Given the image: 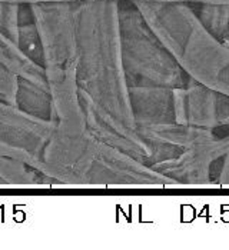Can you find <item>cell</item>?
Listing matches in <instances>:
<instances>
[{
  "instance_id": "obj_1",
  "label": "cell",
  "mask_w": 229,
  "mask_h": 250,
  "mask_svg": "<svg viewBox=\"0 0 229 250\" xmlns=\"http://www.w3.org/2000/svg\"><path fill=\"white\" fill-rule=\"evenodd\" d=\"M73 16L79 90L120 126L137 132L122 60L119 0L76 1Z\"/></svg>"
},
{
  "instance_id": "obj_2",
  "label": "cell",
  "mask_w": 229,
  "mask_h": 250,
  "mask_svg": "<svg viewBox=\"0 0 229 250\" xmlns=\"http://www.w3.org/2000/svg\"><path fill=\"white\" fill-rule=\"evenodd\" d=\"M30 9L42 42L43 67L56 125L85 129L86 123L77 84L79 55L73 3H36L30 4Z\"/></svg>"
},
{
  "instance_id": "obj_3",
  "label": "cell",
  "mask_w": 229,
  "mask_h": 250,
  "mask_svg": "<svg viewBox=\"0 0 229 250\" xmlns=\"http://www.w3.org/2000/svg\"><path fill=\"white\" fill-rule=\"evenodd\" d=\"M53 177L59 185L72 186H178L134 156L99 142L89 130L60 143Z\"/></svg>"
},
{
  "instance_id": "obj_4",
  "label": "cell",
  "mask_w": 229,
  "mask_h": 250,
  "mask_svg": "<svg viewBox=\"0 0 229 250\" xmlns=\"http://www.w3.org/2000/svg\"><path fill=\"white\" fill-rule=\"evenodd\" d=\"M155 33L189 79L229 96V49L201 24L193 7L179 4L165 12Z\"/></svg>"
},
{
  "instance_id": "obj_5",
  "label": "cell",
  "mask_w": 229,
  "mask_h": 250,
  "mask_svg": "<svg viewBox=\"0 0 229 250\" xmlns=\"http://www.w3.org/2000/svg\"><path fill=\"white\" fill-rule=\"evenodd\" d=\"M122 60L131 86L182 87L189 77L131 0H119Z\"/></svg>"
},
{
  "instance_id": "obj_6",
  "label": "cell",
  "mask_w": 229,
  "mask_h": 250,
  "mask_svg": "<svg viewBox=\"0 0 229 250\" xmlns=\"http://www.w3.org/2000/svg\"><path fill=\"white\" fill-rule=\"evenodd\" d=\"M229 152V135L218 137L213 132L192 143L182 152L166 160L158 162L151 167L171 177L176 185L206 186L212 183L210 169L218 159Z\"/></svg>"
},
{
  "instance_id": "obj_7",
  "label": "cell",
  "mask_w": 229,
  "mask_h": 250,
  "mask_svg": "<svg viewBox=\"0 0 229 250\" xmlns=\"http://www.w3.org/2000/svg\"><path fill=\"white\" fill-rule=\"evenodd\" d=\"M175 123L204 129L229 126V96L189 79L173 89Z\"/></svg>"
},
{
  "instance_id": "obj_8",
  "label": "cell",
  "mask_w": 229,
  "mask_h": 250,
  "mask_svg": "<svg viewBox=\"0 0 229 250\" xmlns=\"http://www.w3.org/2000/svg\"><path fill=\"white\" fill-rule=\"evenodd\" d=\"M55 126L56 120H43L0 102V145L19 149L35 157L40 172L43 150Z\"/></svg>"
},
{
  "instance_id": "obj_9",
  "label": "cell",
  "mask_w": 229,
  "mask_h": 250,
  "mask_svg": "<svg viewBox=\"0 0 229 250\" xmlns=\"http://www.w3.org/2000/svg\"><path fill=\"white\" fill-rule=\"evenodd\" d=\"M131 107L136 126L175 123L173 89L160 86H131Z\"/></svg>"
},
{
  "instance_id": "obj_10",
  "label": "cell",
  "mask_w": 229,
  "mask_h": 250,
  "mask_svg": "<svg viewBox=\"0 0 229 250\" xmlns=\"http://www.w3.org/2000/svg\"><path fill=\"white\" fill-rule=\"evenodd\" d=\"M0 64L19 79L47 89L45 67L29 58L16 42L0 33Z\"/></svg>"
},
{
  "instance_id": "obj_11",
  "label": "cell",
  "mask_w": 229,
  "mask_h": 250,
  "mask_svg": "<svg viewBox=\"0 0 229 250\" xmlns=\"http://www.w3.org/2000/svg\"><path fill=\"white\" fill-rule=\"evenodd\" d=\"M15 106L30 116L43 120H55V110L49 89L19 79V87Z\"/></svg>"
},
{
  "instance_id": "obj_12",
  "label": "cell",
  "mask_w": 229,
  "mask_h": 250,
  "mask_svg": "<svg viewBox=\"0 0 229 250\" xmlns=\"http://www.w3.org/2000/svg\"><path fill=\"white\" fill-rule=\"evenodd\" d=\"M0 180L3 185L12 186H36L53 183L52 179L39 172L38 169L24 163L13 154L0 152Z\"/></svg>"
},
{
  "instance_id": "obj_13",
  "label": "cell",
  "mask_w": 229,
  "mask_h": 250,
  "mask_svg": "<svg viewBox=\"0 0 229 250\" xmlns=\"http://www.w3.org/2000/svg\"><path fill=\"white\" fill-rule=\"evenodd\" d=\"M195 13L201 24L218 40L224 38L229 27V6L227 4H196Z\"/></svg>"
},
{
  "instance_id": "obj_14",
  "label": "cell",
  "mask_w": 229,
  "mask_h": 250,
  "mask_svg": "<svg viewBox=\"0 0 229 250\" xmlns=\"http://www.w3.org/2000/svg\"><path fill=\"white\" fill-rule=\"evenodd\" d=\"M20 26V4L0 1V33L18 42Z\"/></svg>"
},
{
  "instance_id": "obj_15",
  "label": "cell",
  "mask_w": 229,
  "mask_h": 250,
  "mask_svg": "<svg viewBox=\"0 0 229 250\" xmlns=\"http://www.w3.org/2000/svg\"><path fill=\"white\" fill-rule=\"evenodd\" d=\"M19 87V77L0 64V102L15 106Z\"/></svg>"
},
{
  "instance_id": "obj_16",
  "label": "cell",
  "mask_w": 229,
  "mask_h": 250,
  "mask_svg": "<svg viewBox=\"0 0 229 250\" xmlns=\"http://www.w3.org/2000/svg\"><path fill=\"white\" fill-rule=\"evenodd\" d=\"M131 1H178L186 4H227L229 6V0H131Z\"/></svg>"
},
{
  "instance_id": "obj_17",
  "label": "cell",
  "mask_w": 229,
  "mask_h": 250,
  "mask_svg": "<svg viewBox=\"0 0 229 250\" xmlns=\"http://www.w3.org/2000/svg\"><path fill=\"white\" fill-rule=\"evenodd\" d=\"M218 185L229 188V152L224 156V163H222V169L218 177Z\"/></svg>"
},
{
  "instance_id": "obj_18",
  "label": "cell",
  "mask_w": 229,
  "mask_h": 250,
  "mask_svg": "<svg viewBox=\"0 0 229 250\" xmlns=\"http://www.w3.org/2000/svg\"><path fill=\"white\" fill-rule=\"evenodd\" d=\"M0 1H10V3H18V4H36V3H52V1L76 3V1H91V0H0Z\"/></svg>"
},
{
  "instance_id": "obj_19",
  "label": "cell",
  "mask_w": 229,
  "mask_h": 250,
  "mask_svg": "<svg viewBox=\"0 0 229 250\" xmlns=\"http://www.w3.org/2000/svg\"><path fill=\"white\" fill-rule=\"evenodd\" d=\"M219 42H221L222 44H225V46H227V47L229 49V27H228V32H227V35H225L224 38L221 39Z\"/></svg>"
}]
</instances>
